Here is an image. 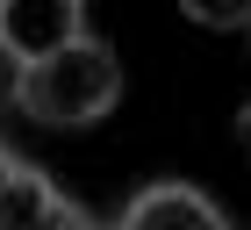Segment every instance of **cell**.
Returning <instances> with one entry per match:
<instances>
[{
	"mask_svg": "<svg viewBox=\"0 0 251 230\" xmlns=\"http://www.w3.org/2000/svg\"><path fill=\"white\" fill-rule=\"evenodd\" d=\"M58 216H65V194L36 166H15V180L0 187V230H50Z\"/></svg>",
	"mask_w": 251,
	"mask_h": 230,
	"instance_id": "cell-4",
	"label": "cell"
},
{
	"mask_svg": "<svg viewBox=\"0 0 251 230\" xmlns=\"http://www.w3.org/2000/svg\"><path fill=\"white\" fill-rule=\"evenodd\" d=\"M179 15L208 22V29H251V0H179Z\"/></svg>",
	"mask_w": 251,
	"mask_h": 230,
	"instance_id": "cell-5",
	"label": "cell"
},
{
	"mask_svg": "<svg viewBox=\"0 0 251 230\" xmlns=\"http://www.w3.org/2000/svg\"><path fill=\"white\" fill-rule=\"evenodd\" d=\"M115 101H122V58L100 36H79L36 58L22 86V115H36V122H100Z\"/></svg>",
	"mask_w": 251,
	"mask_h": 230,
	"instance_id": "cell-1",
	"label": "cell"
},
{
	"mask_svg": "<svg viewBox=\"0 0 251 230\" xmlns=\"http://www.w3.org/2000/svg\"><path fill=\"white\" fill-rule=\"evenodd\" d=\"M15 166H22V158L7 151V144H0V187H7V180H15Z\"/></svg>",
	"mask_w": 251,
	"mask_h": 230,
	"instance_id": "cell-7",
	"label": "cell"
},
{
	"mask_svg": "<svg viewBox=\"0 0 251 230\" xmlns=\"http://www.w3.org/2000/svg\"><path fill=\"white\" fill-rule=\"evenodd\" d=\"M79 36H86V0H0V43L22 65H36Z\"/></svg>",
	"mask_w": 251,
	"mask_h": 230,
	"instance_id": "cell-2",
	"label": "cell"
},
{
	"mask_svg": "<svg viewBox=\"0 0 251 230\" xmlns=\"http://www.w3.org/2000/svg\"><path fill=\"white\" fill-rule=\"evenodd\" d=\"M237 144H244V158H251V108L237 115Z\"/></svg>",
	"mask_w": 251,
	"mask_h": 230,
	"instance_id": "cell-8",
	"label": "cell"
},
{
	"mask_svg": "<svg viewBox=\"0 0 251 230\" xmlns=\"http://www.w3.org/2000/svg\"><path fill=\"white\" fill-rule=\"evenodd\" d=\"M22 86H29V65L0 43V115H15V108H22Z\"/></svg>",
	"mask_w": 251,
	"mask_h": 230,
	"instance_id": "cell-6",
	"label": "cell"
},
{
	"mask_svg": "<svg viewBox=\"0 0 251 230\" xmlns=\"http://www.w3.org/2000/svg\"><path fill=\"white\" fill-rule=\"evenodd\" d=\"M115 230H230L223 216L208 209V194L179 187V180H165V187H144L129 201V216H122Z\"/></svg>",
	"mask_w": 251,
	"mask_h": 230,
	"instance_id": "cell-3",
	"label": "cell"
}]
</instances>
